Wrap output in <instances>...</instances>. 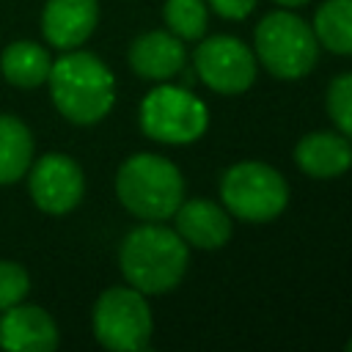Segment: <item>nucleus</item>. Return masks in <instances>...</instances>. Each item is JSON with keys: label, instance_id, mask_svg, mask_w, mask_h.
Returning <instances> with one entry per match:
<instances>
[{"label": "nucleus", "instance_id": "1", "mask_svg": "<svg viewBox=\"0 0 352 352\" xmlns=\"http://www.w3.org/2000/svg\"><path fill=\"white\" fill-rule=\"evenodd\" d=\"M50 96L63 118L72 124H96L102 121L116 102V80L113 72L85 50H66L50 66Z\"/></svg>", "mask_w": 352, "mask_h": 352}, {"label": "nucleus", "instance_id": "2", "mask_svg": "<svg viewBox=\"0 0 352 352\" xmlns=\"http://www.w3.org/2000/svg\"><path fill=\"white\" fill-rule=\"evenodd\" d=\"M190 250L176 228L146 223L132 228L118 250V264L126 283L143 294H165L179 286L187 272Z\"/></svg>", "mask_w": 352, "mask_h": 352}, {"label": "nucleus", "instance_id": "3", "mask_svg": "<svg viewBox=\"0 0 352 352\" xmlns=\"http://www.w3.org/2000/svg\"><path fill=\"white\" fill-rule=\"evenodd\" d=\"M116 195L126 212L140 220L173 217L184 201L182 170L160 154H132L116 173Z\"/></svg>", "mask_w": 352, "mask_h": 352}, {"label": "nucleus", "instance_id": "4", "mask_svg": "<svg viewBox=\"0 0 352 352\" xmlns=\"http://www.w3.org/2000/svg\"><path fill=\"white\" fill-rule=\"evenodd\" d=\"M253 44L261 66L280 80L305 77L319 58V41L314 36V28L286 8L264 14V19L256 25Z\"/></svg>", "mask_w": 352, "mask_h": 352}, {"label": "nucleus", "instance_id": "5", "mask_svg": "<svg viewBox=\"0 0 352 352\" xmlns=\"http://www.w3.org/2000/svg\"><path fill=\"white\" fill-rule=\"evenodd\" d=\"M220 198L228 214L245 223H270L289 204L286 179L267 162H236L220 176Z\"/></svg>", "mask_w": 352, "mask_h": 352}, {"label": "nucleus", "instance_id": "6", "mask_svg": "<svg viewBox=\"0 0 352 352\" xmlns=\"http://www.w3.org/2000/svg\"><path fill=\"white\" fill-rule=\"evenodd\" d=\"M209 126L206 104L187 88L160 85L140 102V129L146 138L168 146L198 140Z\"/></svg>", "mask_w": 352, "mask_h": 352}, {"label": "nucleus", "instance_id": "7", "mask_svg": "<svg viewBox=\"0 0 352 352\" xmlns=\"http://www.w3.org/2000/svg\"><path fill=\"white\" fill-rule=\"evenodd\" d=\"M94 336L104 349L140 352L151 338V308L146 294L132 286H110L99 294L91 314Z\"/></svg>", "mask_w": 352, "mask_h": 352}, {"label": "nucleus", "instance_id": "8", "mask_svg": "<svg viewBox=\"0 0 352 352\" xmlns=\"http://www.w3.org/2000/svg\"><path fill=\"white\" fill-rule=\"evenodd\" d=\"M256 52L236 36H209L195 50V74L214 94H245L256 80Z\"/></svg>", "mask_w": 352, "mask_h": 352}, {"label": "nucleus", "instance_id": "9", "mask_svg": "<svg viewBox=\"0 0 352 352\" xmlns=\"http://www.w3.org/2000/svg\"><path fill=\"white\" fill-rule=\"evenodd\" d=\"M28 187L33 195V204L47 214H66L72 212L85 192L82 168L66 157V154H44L36 162H30Z\"/></svg>", "mask_w": 352, "mask_h": 352}, {"label": "nucleus", "instance_id": "10", "mask_svg": "<svg viewBox=\"0 0 352 352\" xmlns=\"http://www.w3.org/2000/svg\"><path fill=\"white\" fill-rule=\"evenodd\" d=\"M0 346L8 352H50L58 346V324L41 305L16 302L0 311Z\"/></svg>", "mask_w": 352, "mask_h": 352}, {"label": "nucleus", "instance_id": "11", "mask_svg": "<svg viewBox=\"0 0 352 352\" xmlns=\"http://www.w3.org/2000/svg\"><path fill=\"white\" fill-rule=\"evenodd\" d=\"M99 22L96 0H47L41 11V33L55 50L80 47Z\"/></svg>", "mask_w": 352, "mask_h": 352}, {"label": "nucleus", "instance_id": "12", "mask_svg": "<svg viewBox=\"0 0 352 352\" xmlns=\"http://www.w3.org/2000/svg\"><path fill=\"white\" fill-rule=\"evenodd\" d=\"M173 217H176V234L192 248L214 250L231 239V214L226 212V206L209 198L182 201Z\"/></svg>", "mask_w": 352, "mask_h": 352}, {"label": "nucleus", "instance_id": "13", "mask_svg": "<svg viewBox=\"0 0 352 352\" xmlns=\"http://www.w3.org/2000/svg\"><path fill=\"white\" fill-rule=\"evenodd\" d=\"M187 52L170 30H148L129 47V66L143 80H170L184 69Z\"/></svg>", "mask_w": 352, "mask_h": 352}, {"label": "nucleus", "instance_id": "14", "mask_svg": "<svg viewBox=\"0 0 352 352\" xmlns=\"http://www.w3.org/2000/svg\"><path fill=\"white\" fill-rule=\"evenodd\" d=\"M294 162L314 179H336L352 168V140L341 132H311L297 143Z\"/></svg>", "mask_w": 352, "mask_h": 352}, {"label": "nucleus", "instance_id": "15", "mask_svg": "<svg viewBox=\"0 0 352 352\" xmlns=\"http://www.w3.org/2000/svg\"><path fill=\"white\" fill-rule=\"evenodd\" d=\"M52 58L50 52L36 41H14L0 55V72L3 77L16 88H36L44 85L50 77Z\"/></svg>", "mask_w": 352, "mask_h": 352}, {"label": "nucleus", "instance_id": "16", "mask_svg": "<svg viewBox=\"0 0 352 352\" xmlns=\"http://www.w3.org/2000/svg\"><path fill=\"white\" fill-rule=\"evenodd\" d=\"M33 162V135L16 118L0 113V184L19 182Z\"/></svg>", "mask_w": 352, "mask_h": 352}, {"label": "nucleus", "instance_id": "17", "mask_svg": "<svg viewBox=\"0 0 352 352\" xmlns=\"http://www.w3.org/2000/svg\"><path fill=\"white\" fill-rule=\"evenodd\" d=\"M311 28L319 47L336 55H352V0H324Z\"/></svg>", "mask_w": 352, "mask_h": 352}, {"label": "nucleus", "instance_id": "18", "mask_svg": "<svg viewBox=\"0 0 352 352\" xmlns=\"http://www.w3.org/2000/svg\"><path fill=\"white\" fill-rule=\"evenodd\" d=\"M165 25L182 41H198L206 33V3L204 0H165Z\"/></svg>", "mask_w": 352, "mask_h": 352}, {"label": "nucleus", "instance_id": "19", "mask_svg": "<svg viewBox=\"0 0 352 352\" xmlns=\"http://www.w3.org/2000/svg\"><path fill=\"white\" fill-rule=\"evenodd\" d=\"M327 113L336 129L352 140V72L333 77L327 85Z\"/></svg>", "mask_w": 352, "mask_h": 352}, {"label": "nucleus", "instance_id": "20", "mask_svg": "<svg viewBox=\"0 0 352 352\" xmlns=\"http://www.w3.org/2000/svg\"><path fill=\"white\" fill-rule=\"evenodd\" d=\"M28 289H30V278L25 267L16 261H0V311L22 302Z\"/></svg>", "mask_w": 352, "mask_h": 352}, {"label": "nucleus", "instance_id": "21", "mask_svg": "<svg viewBox=\"0 0 352 352\" xmlns=\"http://www.w3.org/2000/svg\"><path fill=\"white\" fill-rule=\"evenodd\" d=\"M258 0H209L212 11L220 14L223 19H245Z\"/></svg>", "mask_w": 352, "mask_h": 352}, {"label": "nucleus", "instance_id": "22", "mask_svg": "<svg viewBox=\"0 0 352 352\" xmlns=\"http://www.w3.org/2000/svg\"><path fill=\"white\" fill-rule=\"evenodd\" d=\"M272 3H278V6H283V8H297V6H305L308 0H272Z\"/></svg>", "mask_w": 352, "mask_h": 352}, {"label": "nucleus", "instance_id": "23", "mask_svg": "<svg viewBox=\"0 0 352 352\" xmlns=\"http://www.w3.org/2000/svg\"><path fill=\"white\" fill-rule=\"evenodd\" d=\"M346 349H349V352H352V338H349V341H346Z\"/></svg>", "mask_w": 352, "mask_h": 352}]
</instances>
